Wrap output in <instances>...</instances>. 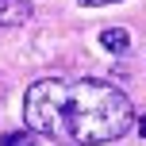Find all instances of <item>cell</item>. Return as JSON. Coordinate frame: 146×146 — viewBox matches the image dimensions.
Here are the masks:
<instances>
[{"label":"cell","instance_id":"1","mask_svg":"<svg viewBox=\"0 0 146 146\" xmlns=\"http://www.w3.org/2000/svg\"><path fill=\"white\" fill-rule=\"evenodd\" d=\"M27 131L62 146H104L135 127V108L123 88L96 77H42L23 96Z\"/></svg>","mask_w":146,"mask_h":146},{"label":"cell","instance_id":"2","mask_svg":"<svg viewBox=\"0 0 146 146\" xmlns=\"http://www.w3.org/2000/svg\"><path fill=\"white\" fill-rule=\"evenodd\" d=\"M31 19V4L27 0H0V27H19Z\"/></svg>","mask_w":146,"mask_h":146},{"label":"cell","instance_id":"3","mask_svg":"<svg viewBox=\"0 0 146 146\" xmlns=\"http://www.w3.org/2000/svg\"><path fill=\"white\" fill-rule=\"evenodd\" d=\"M100 46L111 50V54H123L127 46H131V35H127L123 27H104V31H100Z\"/></svg>","mask_w":146,"mask_h":146},{"label":"cell","instance_id":"4","mask_svg":"<svg viewBox=\"0 0 146 146\" xmlns=\"http://www.w3.org/2000/svg\"><path fill=\"white\" fill-rule=\"evenodd\" d=\"M35 139L38 135L27 131V127H23V131H4L0 135V146H35Z\"/></svg>","mask_w":146,"mask_h":146},{"label":"cell","instance_id":"5","mask_svg":"<svg viewBox=\"0 0 146 146\" xmlns=\"http://www.w3.org/2000/svg\"><path fill=\"white\" fill-rule=\"evenodd\" d=\"M100 4H119V0H81V8H100Z\"/></svg>","mask_w":146,"mask_h":146},{"label":"cell","instance_id":"6","mask_svg":"<svg viewBox=\"0 0 146 146\" xmlns=\"http://www.w3.org/2000/svg\"><path fill=\"white\" fill-rule=\"evenodd\" d=\"M135 131H139V135H142V139H146V115L139 119V123H135Z\"/></svg>","mask_w":146,"mask_h":146}]
</instances>
